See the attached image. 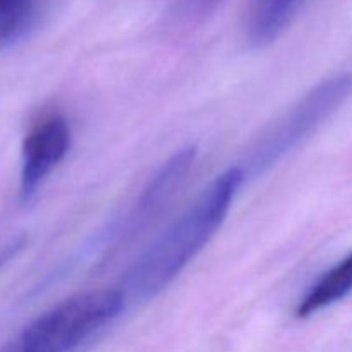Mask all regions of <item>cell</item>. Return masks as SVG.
<instances>
[{
	"label": "cell",
	"mask_w": 352,
	"mask_h": 352,
	"mask_svg": "<svg viewBox=\"0 0 352 352\" xmlns=\"http://www.w3.org/2000/svg\"><path fill=\"white\" fill-rule=\"evenodd\" d=\"M352 292V253L340 260L336 267L320 277L316 284L311 285L305 298L299 301L296 315L299 318H309L315 313L342 301Z\"/></svg>",
	"instance_id": "cell-6"
},
{
	"label": "cell",
	"mask_w": 352,
	"mask_h": 352,
	"mask_svg": "<svg viewBox=\"0 0 352 352\" xmlns=\"http://www.w3.org/2000/svg\"><path fill=\"white\" fill-rule=\"evenodd\" d=\"M244 179L246 174L241 167L220 174L134 261L122 282L124 298L148 301L160 294L215 236Z\"/></svg>",
	"instance_id": "cell-1"
},
{
	"label": "cell",
	"mask_w": 352,
	"mask_h": 352,
	"mask_svg": "<svg viewBox=\"0 0 352 352\" xmlns=\"http://www.w3.org/2000/svg\"><path fill=\"white\" fill-rule=\"evenodd\" d=\"M120 291H91L65 299L28 325L2 352H71L124 309Z\"/></svg>",
	"instance_id": "cell-2"
},
{
	"label": "cell",
	"mask_w": 352,
	"mask_h": 352,
	"mask_svg": "<svg viewBox=\"0 0 352 352\" xmlns=\"http://www.w3.org/2000/svg\"><path fill=\"white\" fill-rule=\"evenodd\" d=\"M33 0H0V45L16 40L30 24Z\"/></svg>",
	"instance_id": "cell-8"
},
{
	"label": "cell",
	"mask_w": 352,
	"mask_h": 352,
	"mask_svg": "<svg viewBox=\"0 0 352 352\" xmlns=\"http://www.w3.org/2000/svg\"><path fill=\"white\" fill-rule=\"evenodd\" d=\"M222 0H184L186 12L192 14V16H203L215 9Z\"/></svg>",
	"instance_id": "cell-9"
},
{
	"label": "cell",
	"mask_w": 352,
	"mask_h": 352,
	"mask_svg": "<svg viewBox=\"0 0 352 352\" xmlns=\"http://www.w3.org/2000/svg\"><path fill=\"white\" fill-rule=\"evenodd\" d=\"M301 0H250L246 14V34L256 47L274 41Z\"/></svg>",
	"instance_id": "cell-7"
},
{
	"label": "cell",
	"mask_w": 352,
	"mask_h": 352,
	"mask_svg": "<svg viewBox=\"0 0 352 352\" xmlns=\"http://www.w3.org/2000/svg\"><path fill=\"white\" fill-rule=\"evenodd\" d=\"M71 144V129L64 117L50 116L28 133L23 143L21 195L30 198L38 186L64 160Z\"/></svg>",
	"instance_id": "cell-4"
},
{
	"label": "cell",
	"mask_w": 352,
	"mask_h": 352,
	"mask_svg": "<svg viewBox=\"0 0 352 352\" xmlns=\"http://www.w3.org/2000/svg\"><path fill=\"white\" fill-rule=\"evenodd\" d=\"M352 95V74L325 79L309 89L253 148L244 174L258 175L291 153L327 122Z\"/></svg>",
	"instance_id": "cell-3"
},
{
	"label": "cell",
	"mask_w": 352,
	"mask_h": 352,
	"mask_svg": "<svg viewBox=\"0 0 352 352\" xmlns=\"http://www.w3.org/2000/svg\"><path fill=\"white\" fill-rule=\"evenodd\" d=\"M195 157L196 148H184L179 153H175L170 160L165 162V165H162L160 170L153 175L151 182L141 195L140 201L134 208V213L129 217L127 226L131 229L146 222L153 213H157L164 206L165 201L170 199L175 189H179V186L186 179L189 168L192 167Z\"/></svg>",
	"instance_id": "cell-5"
}]
</instances>
